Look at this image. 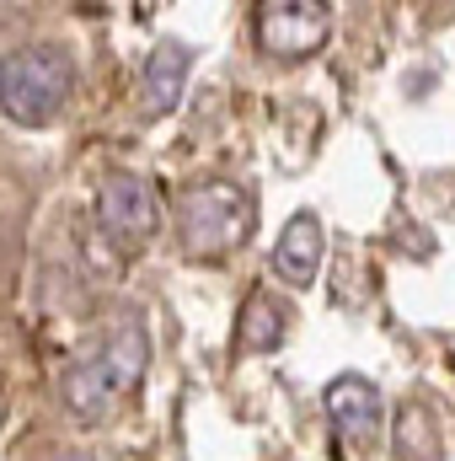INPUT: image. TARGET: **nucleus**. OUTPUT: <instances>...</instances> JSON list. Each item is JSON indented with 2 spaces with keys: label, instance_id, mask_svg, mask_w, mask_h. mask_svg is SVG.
<instances>
[{
  "label": "nucleus",
  "instance_id": "obj_1",
  "mask_svg": "<svg viewBox=\"0 0 455 461\" xmlns=\"http://www.w3.org/2000/svg\"><path fill=\"white\" fill-rule=\"evenodd\" d=\"M172 226H177V247L193 263H220L252 241L257 199H252V188H241L230 177H204L172 199Z\"/></svg>",
  "mask_w": 455,
  "mask_h": 461
},
{
  "label": "nucleus",
  "instance_id": "obj_2",
  "mask_svg": "<svg viewBox=\"0 0 455 461\" xmlns=\"http://www.w3.org/2000/svg\"><path fill=\"white\" fill-rule=\"evenodd\" d=\"M145 370H150V333H145V322H123L92 359H81L65 375V413L86 429L103 424L123 397L139 392Z\"/></svg>",
  "mask_w": 455,
  "mask_h": 461
},
{
  "label": "nucleus",
  "instance_id": "obj_3",
  "mask_svg": "<svg viewBox=\"0 0 455 461\" xmlns=\"http://www.w3.org/2000/svg\"><path fill=\"white\" fill-rule=\"evenodd\" d=\"M70 86H76L70 54L59 43H27L22 54L5 59V97H0V108L22 129H43V123H54L65 113Z\"/></svg>",
  "mask_w": 455,
  "mask_h": 461
},
{
  "label": "nucleus",
  "instance_id": "obj_4",
  "mask_svg": "<svg viewBox=\"0 0 455 461\" xmlns=\"http://www.w3.org/2000/svg\"><path fill=\"white\" fill-rule=\"evenodd\" d=\"M252 32H257V49L268 59H311L327 49L333 38V5L327 0H257V16H252Z\"/></svg>",
  "mask_w": 455,
  "mask_h": 461
},
{
  "label": "nucleus",
  "instance_id": "obj_5",
  "mask_svg": "<svg viewBox=\"0 0 455 461\" xmlns=\"http://www.w3.org/2000/svg\"><path fill=\"white\" fill-rule=\"evenodd\" d=\"M327 424H333V440H338V456H375L380 440H386V397L370 375L348 370L327 386Z\"/></svg>",
  "mask_w": 455,
  "mask_h": 461
},
{
  "label": "nucleus",
  "instance_id": "obj_6",
  "mask_svg": "<svg viewBox=\"0 0 455 461\" xmlns=\"http://www.w3.org/2000/svg\"><path fill=\"white\" fill-rule=\"evenodd\" d=\"M97 226L118 252H139L156 230H161V199L150 188V177L139 172H108L97 188Z\"/></svg>",
  "mask_w": 455,
  "mask_h": 461
},
{
  "label": "nucleus",
  "instance_id": "obj_7",
  "mask_svg": "<svg viewBox=\"0 0 455 461\" xmlns=\"http://www.w3.org/2000/svg\"><path fill=\"white\" fill-rule=\"evenodd\" d=\"M322 252H327V236H322V221L311 210L290 215L279 241H273V274L290 285V290H311L317 274H322Z\"/></svg>",
  "mask_w": 455,
  "mask_h": 461
},
{
  "label": "nucleus",
  "instance_id": "obj_8",
  "mask_svg": "<svg viewBox=\"0 0 455 461\" xmlns=\"http://www.w3.org/2000/svg\"><path fill=\"white\" fill-rule=\"evenodd\" d=\"M188 65H193V54H188V43H177V38H161V43L150 49V59H145V76H139L145 113H172V108L183 103Z\"/></svg>",
  "mask_w": 455,
  "mask_h": 461
},
{
  "label": "nucleus",
  "instance_id": "obj_9",
  "mask_svg": "<svg viewBox=\"0 0 455 461\" xmlns=\"http://www.w3.org/2000/svg\"><path fill=\"white\" fill-rule=\"evenodd\" d=\"M290 306L273 295V290H252L246 306H241V322H236V348L241 354H273L290 333Z\"/></svg>",
  "mask_w": 455,
  "mask_h": 461
},
{
  "label": "nucleus",
  "instance_id": "obj_10",
  "mask_svg": "<svg viewBox=\"0 0 455 461\" xmlns=\"http://www.w3.org/2000/svg\"><path fill=\"white\" fill-rule=\"evenodd\" d=\"M391 456L413 461H434L440 456V424H434V413L424 408V402H407L402 413H397V429H391Z\"/></svg>",
  "mask_w": 455,
  "mask_h": 461
},
{
  "label": "nucleus",
  "instance_id": "obj_11",
  "mask_svg": "<svg viewBox=\"0 0 455 461\" xmlns=\"http://www.w3.org/2000/svg\"><path fill=\"white\" fill-rule=\"evenodd\" d=\"M0 97H5V59H0Z\"/></svg>",
  "mask_w": 455,
  "mask_h": 461
},
{
  "label": "nucleus",
  "instance_id": "obj_12",
  "mask_svg": "<svg viewBox=\"0 0 455 461\" xmlns=\"http://www.w3.org/2000/svg\"><path fill=\"white\" fill-rule=\"evenodd\" d=\"M0 424H5V397H0Z\"/></svg>",
  "mask_w": 455,
  "mask_h": 461
}]
</instances>
